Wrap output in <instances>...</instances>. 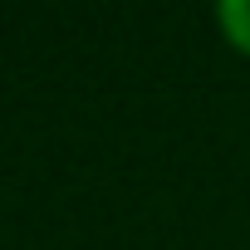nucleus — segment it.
I'll use <instances>...</instances> for the list:
<instances>
[{
  "label": "nucleus",
  "instance_id": "f257e3e1",
  "mask_svg": "<svg viewBox=\"0 0 250 250\" xmlns=\"http://www.w3.org/2000/svg\"><path fill=\"white\" fill-rule=\"evenodd\" d=\"M216 35L226 40V49L250 59V0H221L216 5Z\"/></svg>",
  "mask_w": 250,
  "mask_h": 250
}]
</instances>
